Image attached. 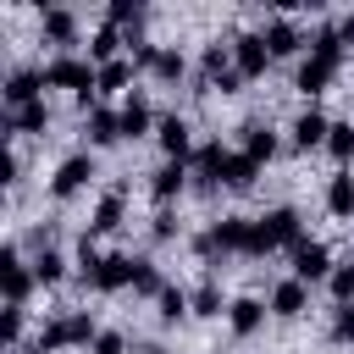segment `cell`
Listing matches in <instances>:
<instances>
[{
    "mask_svg": "<svg viewBox=\"0 0 354 354\" xmlns=\"http://www.w3.org/2000/svg\"><path fill=\"white\" fill-rule=\"evenodd\" d=\"M127 77H133V61H111V66H100V94L127 88Z\"/></svg>",
    "mask_w": 354,
    "mask_h": 354,
    "instance_id": "d590c367",
    "label": "cell"
},
{
    "mask_svg": "<svg viewBox=\"0 0 354 354\" xmlns=\"http://www.w3.org/2000/svg\"><path fill=\"white\" fill-rule=\"evenodd\" d=\"M155 304H160V321H166V326H177L183 315H194V304H188V293H183V288H171V282H166V293H160Z\"/></svg>",
    "mask_w": 354,
    "mask_h": 354,
    "instance_id": "4dcf8cb0",
    "label": "cell"
},
{
    "mask_svg": "<svg viewBox=\"0 0 354 354\" xmlns=\"http://www.w3.org/2000/svg\"><path fill=\"white\" fill-rule=\"evenodd\" d=\"M0 282H6V304H28V293H33V266H22V254H17V243H6L0 249Z\"/></svg>",
    "mask_w": 354,
    "mask_h": 354,
    "instance_id": "9c48e42d",
    "label": "cell"
},
{
    "mask_svg": "<svg viewBox=\"0 0 354 354\" xmlns=\"http://www.w3.org/2000/svg\"><path fill=\"white\" fill-rule=\"evenodd\" d=\"M149 127H155L149 100H144V94H127V100H122V138H144Z\"/></svg>",
    "mask_w": 354,
    "mask_h": 354,
    "instance_id": "ffe728a7",
    "label": "cell"
},
{
    "mask_svg": "<svg viewBox=\"0 0 354 354\" xmlns=\"http://www.w3.org/2000/svg\"><path fill=\"white\" fill-rule=\"evenodd\" d=\"M293 277L310 288V282H326L332 277V249L326 243H315V238H299L293 243Z\"/></svg>",
    "mask_w": 354,
    "mask_h": 354,
    "instance_id": "ba28073f",
    "label": "cell"
},
{
    "mask_svg": "<svg viewBox=\"0 0 354 354\" xmlns=\"http://www.w3.org/2000/svg\"><path fill=\"white\" fill-rule=\"evenodd\" d=\"M133 293H149V299H160V293H166V282H160V266H155V260H138V271H133Z\"/></svg>",
    "mask_w": 354,
    "mask_h": 354,
    "instance_id": "836d02e7",
    "label": "cell"
},
{
    "mask_svg": "<svg viewBox=\"0 0 354 354\" xmlns=\"http://www.w3.org/2000/svg\"><path fill=\"white\" fill-rule=\"evenodd\" d=\"M39 33H44L50 44H77V11H66V6H50V11L39 17Z\"/></svg>",
    "mask_w": 354,
    "mask_h": 354,
    "instance_id": "ac0fdd59",
    "label": "cell"
},
{
    "mask_svg": "<svg viewBox=\"0 0 354 354\" xmlns=\"http://www.w3.org/2000/svg\"><path fill=\"white\" fill-rule=\"evenodd\" d=\"M227 155H232V149H221V138H205V144L194 149V160H188V166H194V183H199L205 194H210V188H221V166H227Z\"/></svg>",
    "mask_w": 354,
    "mask_h": 354,
    "instance_id": "7c38bea8",
    "label": "cell"
},
{
    "mask_svg": "<svg viewBox=\"0 0 354 354\" xmlns=\"http://www.w3.org/2000/svg\"><path fill=\"white\" fill-rule=\"evenodd\" d=\"M277 149H282V138H277V133H271L266 122H249V127H243V155H249L254 166H266V160H271Z\"/></svg>",
    "mask_w": 354,
    "mask_h": 354,
    "instance_id": "7402d4cb",
    "label": "cell"
},
{
    "mask_svg": "<svg viewBox=\"0 0 354 354\" xmlns=\"http://www.w3.org/2000/svg\"><path fill=\"white\" fill-rule=\"evenodd\" d=\"M188 177H194V166H188V160H160V166L149 171V194H155V205H160V210H171V199H183Z\"/></svg>",
    "mask_w": 354,
    "mask_h": 354,
    "instance_id": "52a82bcc",
    "label": "cell"
},
{
    "mask_svg": "<svg viewBox=\"0 0 354 354\" xmlns=\"http://www.w3.org/2000/svg\"><path fill=\"white\" fill-rule=\"evenodd\" d=\"M144 354H166V348H155V343H149V348H144Z\"/></svg>",
    "mask_w": 354,
    "mask_h": 354,
    "instance_id": "7bdbcfd3",
    "label": "cell"
},
{
    "mask_svg": "<svg viewBox=\"0 0 354 354\" xmlns=\"http://www.w3.org/2000/svg\"><path fill=\"white\" fill-rule=\"evenodd\" d=\"M155 138H160V149H166V160H194V149H199V144H194V127H188V122H183L177 111L155 122Z\"/></svg>",
    "mask_w": 354,
    "mask_h": 354,
    "instance_id": "8fae6325",
    "label": "cell"
},
{
    "mask_svg": "<svg viewBox=\"0 0 354 354\" xmlns=\"http://www.w3.org/2000/svg\"><path fill=\"white\" fill-rule=\"evenodd\" d=\"M188 304H194V315H221V288L216 282H199L188 293Z\"/></svg>",
    "mask_w": 354,
    "mask_h": 354,
    "instance_id": "e575fe53",
    "label": "cell"
},
{
    "mask_svg": "<svg viewBox=\"0 0 354 354\" xmlns=\"http://www.w3.org/2000/svg\"><path fill=\"white\" fill-rule=\"evenodd\" d=\"M232 66H238L243 77H266V66H271L266 39H260V33H238V39H232Z\"/></svg>",
    "mask_w": 354,
    "mask_h": 354,
    "instance_id": "4fadbf2b",
    "label": "cell"
},
{
    "mask_svg": "<svg viewBox=\"0 0 354 354\" xmlns=\"http://www.w3.org/2000/svg\"><path fill=\"white\" fill-rule=\"evenodd\" d=\"M33 277H39V288H55V282L66 277V260H61V249H39V254H33Z\"/></svg>",
    "mask_w": 354,
    "mask_h": 354,
    "instance_id": "f1b7e54d",
    "label": "cell"
},
{
    "mask_svg": "<svg viewBox=\"0 0 354 354\" xmlns=\"http://www.w3.org/2000/svg\"><path fill=\"white\" fill-rule=\"evenodd\" d=\"M116 138H122V111H105V105L88 111V144L105 149V144H116Z\"/></svg>",
    "mask_w": 354,
    "mask_h": 354,
    "instance_id": "484cf974",
    "label": "cell"
},
{
    "mask_svg": "<svg viewBox=\"0 0 354 354\" xmlns=\"http://www.w3.org/2000/svg\"><path fill=\"white\" fill-rule=\"evenodd\" d=\"M50 127V105L44 100H33V105H22V111H6V133L17 138V133H44Z\"/></svg>",
    "mask_w": 354,
    "mask_h": 354,
    "instance_id": "cb8c5ba5",
    "label": "cell"
},
{
    "mask_svg": "<svg viewBox=\"0 0 354 354\" xmlns=\"http://www.w3.org/2000/svg\"><path fill=\"white\" fill-rule=\"evenodd\" d=\"M94 354H122V332H100L94 337Z\"/></svg>",
    "mask_w": 354,
    "mask_h": 354,
    "instance_id": "60d3db41",
    "label": "cell"
},
{
    "mask_svg": "<svg viewBox=\"0 0 354 354\" xmlns=\"http://www.w3.org/2000/svg\"><path fill=\"white\" fill-rule=\"evenodd\" d=\"M293 249L299 243V210L293 205H277L266 216H254V232H249V254H271V249Z\"/></svg>",
    "mask_w": 354,
    "mask_h": 354,
    "instance_id": "3957f363",
    "label": "cell"
},
{
    "mask_svg": "<svg viewBox=\"0 0 354 354\" xmlns=\"http://www.w3.org/2000/svg\"><path fill=\"white\" fill-rule=\"evenodd\" d=\"M326 149H332V160H354V122H332V133H326Z\"/></svg>",
    "mask_w": 354,
    "mask_h": 354,
    "instance_id": "d6a6232c",
    "label": "cell"
},
{
    "mask_svg": "<svg viewBox=\"0 0 354 354\" xmlns=\"http://www.w3.org/2000/svg\"><path fill=\"white\" fill-rule=\"evenodd\" d=\"M210 88H221V94H238V88H243V72H238V66H232V72H221V77H216V83H210Z\"/></svg>",
    "mask_w": 354,
    "mask_h": 354,
    "instance_id": "ab89813d",
    "label": "cell"
},
{
    "mask_svg": "<svg viewBox=\"0 0 354 354\" xmlns=\"http://www.w3.org/2000/svg\"><path fill=\"white\" fill-rule=\"evenodd\" d=\"M326 210H332L337 221H354V171H337V177L326 183Z\"/></svg>",
    "mask_w": 354,
    "mask_h": 354,
    "instance_id": "d4e9b609",
    "label": "cell"
},
{
    "mask_svg": "<svg viewBox=\"0 0 354 354\" xmlns=\"http://www.w3.org/2000/svg\"><path fill=\"white\" fill-rule=\"evenodd\" d=\"M249 232H254L249 216H221L210 232L194 238V254H199V260H216V254H249Z\"/></svg>",
    "mask_w": 354,
    "mask_h": 354,
    "instance_id": "277c9868",
    "label": "cell"
},
{
    "mask_svg": "<svg viewBox=\"0 0 354 354\" xmlns=\"http://www.w3.org/2000/svg\"><path fill=\"white\" fill-rule=\"evenodd\" d=\"M133 271H138V260H133V254H105V260H100L94 288H100V293H122V288H133Z\"/></svg>",
    "mask_w": 354,
    "mask_h": 354,
    "instance_id": "2e32d148",
    "label": "cell"
},
{
    "mask_svg": "<svg viewBox=\"0 0 354 354\" xmlns=\"http://www.w3.org/2000/svg\"><path fill=\"white\" fill-rule=\"evenodd\" d=\"M44 88H72V94H100V66L83 61V55H55L44 66Z\"/></svg>",
    "mask_w": 354,
    "mask_h": 354,
    "instance_id": "5b68a950",
    "label": "cell"
},
{
    "mask_svg": "<svg viewBox=\"0 0 354 354\" xmlns=\"http://www.w3.org/2000/svg\"><path fill=\"white\" fill-rule=\"evenodd\" d=\"M343 72V39H337V22H326L315 39H310V55L299 61V94H321L332 77Z\"/></svg>",
    "mask_w": 354,
    "mask_h": 354,
    "instance_id": "6da1fadb",
    "label": "cell"
},
{
    "mask_svg": "<svg viewBox=\"0 0 354 354\" xmlns=\"http://www.w3.org/2000/svg\"><path fill=\"white\" fill-rule=\"evenodd\" d=\"M332 337H337V343H354V304H337V315H332Z\"/></svg>",
    "mask_w": 354,
    "mask_h": 354,
    "instance_id": "74e56055",
    "label": "cell"
},
{
    "mask_svg": "<svg viewBox=\"0 0 354 354\" xmlns=\"http://www.w3.org/2000/svg\"><path fill=\"white\" fill-rule=\"evenodd\" d=\"M94 183V155H66L61 166H55V177H50V194L55 199H72V194H83Z\"/></svg>",
    "mask_w": 354,
    "mask_h": 354,
    "instance_id": "30bf717a",
    "label": "cell"
},
{
    "mask_svg": "<svg viewBox=\"0 0 354 354\" xmlns=\"http://www.w3.org/2000/svg\"><path fill=\"white\" fill-rule=\"evenodd\" d=\"M337 39H343V50L354 44V11H348V17H337Z\"/></svg>",
    "mask_w": 354,
    "mask_h": 354,
    "instance_id": "b9f144b4",
    "label": "cell"
},
{
    "mask_svg": "<svg viewBox=\"0 0 354 354\" xmlns=\"http://www.w3.org/2000/svg\"><path fill=\"white\" fill-rule=\"evenodd\" d=\"M326 133H332V122L310 105V111L293 122V149H321V144H326Z\"/></svg>",
    "mask_w": 354,
    "mask_h": 354,
    "instance_id": "44dd1931",
    "label": "cell"
},
{
    "mask_svg": "<svg viewBox=\"0 0 354 354\" xmlns=\"http://www.w3.org/2000/svg\"><path fill=\"white\" fill-rule=\"evenodd\" d=\"M199 66H205V83H216L221 72H232V44H205V55H199Z\"/></svg>",
    "mask_w": 354,
    "mask_h": 354,
    "instance_id": "f546056e",
    "label": "cell"
},
{
    "mask_svg": "<svg viewBox=\"0 0 354 354\" xmlns=\"http://www.w3.org/2000/svg\"><path fill=\"white\" fill-rule=\"evenodd\" d=\"M22 332H28V310H22V304H6V343L17 348V343H22Z\"/></svg>",
    "mask_w": 354,
    "mask_h": 354,
    "instance_id": "8d00e7d4",
    "label": "cell"
},
{
    "mask_svg": "<svg viewBox=\"0 0 354 354\" xmlns=\"http://www.w3.org/2000/svg\"><path fill=\"white\" fill-rule=\"evenodd\" d=\"M133 66H144L149 77H160V83H177L183 72H188V61L177 55V50H166V44H133Z\"/></svg>",
    "mask_w": 354,
    "mask_h": 354,
    "instance_id": "8992f818",
    "label": "cell"
},
{
    "mask_svg": "<svg viewBox=\"0 0 354 354\" xmlns=\"http://www.w3.org/2000/svg\"><path fill=\"white\" fill-rule=\"evenodd\" d=\"M260 321H266V304H260V299H232V304H227V326H232L238 337H254Z\"/></svg>",
    "mask_w": 354,
    "mask_h": 354,
    "instance_id": "603a6c76",
    "label": "cell"
},
{
    "mask_svg": "<svg viewBox=\"0 0 354 354\" xmlns=\"http://www.w3.org/2000/svg\"><path fill=\"white\" fill-rule=\"evenodd\" d=\"M260 39H266V50H271V61H277V55H299V50L310 44V39L299 33V22H288V17H271V22L260 28Z\"/></svg>",
    "mask_w": 354,
    "mask_h": 354,
    "instance_id": "9a60e30c",
    "label": "cell"
},
{
    "mask_svg": "<svg viewBox=\"0 0 354 354\" xmlns=\"http://www.w3.org/2000/svg\"><path fill=\"white\" fill-rule=\"evenodd\" d=\"M33 100H44V72H39V66H17V72L6 77V111H22V105H33Z\"/></svg>",
    "mask_w": 354,
    "mask_h": 354,
    "instance_id": "5bb4252c",
    "label": "cell"
},
{
    "mask_svg": "<svg viewBox=\"0 0 354 354\" xmlns=\"http://www.w3.org/2000/svg\"><path fill=\"white\" fill-rule=\"evenodd\" d=\"M149 232H155V238H177V210H155Z\"/></svg>",
    "mask_w": 354,
    "mask_h": 354,
    "instance_id": "f35d334b",
    "label": "cell"
},
{
    "mask_svg": "<svg viewBox=\"0 0 354 354\" xmlns=\"http://www.w3.org/2000/svg\"><path fill=\"white\" fill-rule=\"evenodd\" d=\"M304 304H310V288H304L299 277H282V282L271 288V315L293 321V315H304Z\"/></svg>",
    "mask_w": 354,
    "mask_h": 354,
    "instance_id": "e0dca14e",
    "label": "cell"
},
{
    "mask_svg": "<svg viewBox=\"0 0 354 354\" xmlns=\"http://www.w3.org/2000/svg\"><path fill=\"white\" fill-rule=\"evenodd\" d=\"M254 177H260V166H254L243 149H238V155H227V166H221V188H249Z\"/></svg>",
    "mask_w": 354,
    "mask_h": 354,
    "instance_id": "83f0119b",
    "label": "cell"
},
{
    "mask_svg": "<svg viewBox=\"0 0 354 354\" xmlns=\"http://www.w3.org/2000/svg\"><path fill=\"white\" fill-rule=\"evenodd\" d=\"M122 44H127V33H122V28H111V22H100V28H94V39H88V61H94V66H111V61H122V55H116Z\"/></svg>",
    "mask_w": 354,
    "mask_h": 354,
    "instance_id": "d6986e66",
    "label": "cell"
},
{
    "mask_svg": "<svg viewBox=\"0 0 354 354\" xmlns=\"http://www.w3.org/2000/svg\"><path fill=\"white\" fill-rule=\"evenodd\" d=\"M326 288H332V299H337V304H354V260H337V266H332V277H326Z\"/></svg>",
    "mask_w": 354,
    "mask_h": 354,
    "instance_id": "1f68e13d",
    "label": "cell"
},
{
    "mask_svg": "<svg viewBox=\"0 0 354 354\" xmlns=\"http://www.w3.org/2000/svg\"><path fill=\"white\" fill-rule=\"evenodd\" d=\"M122 216H127V199H122V194H105V199L94 205L88 232H116V227H122Z\"/></svg>",
    "mask_w": 354,
    "mask_h": 354,
    "instance_id": "4316f807",
    "label": "cell"
},
{
    "mask_svg": "<svg viewBox=\"0 0 354 354\" xmlns=\"http://www.w3.org/2000/svg\"><path fill=\"white\" fill-rule=\"evenodd\" d=\"M100 332H94V315L88 310H61L55 321H44V332H39V343H33V354H61V348H83V343H94Z\"/></svg>",
    "mask_w": 354,
    "mask_h": 354,
    "instance_id": "7a4b0ae2",
    "label": "cell"
}]
</instances>
